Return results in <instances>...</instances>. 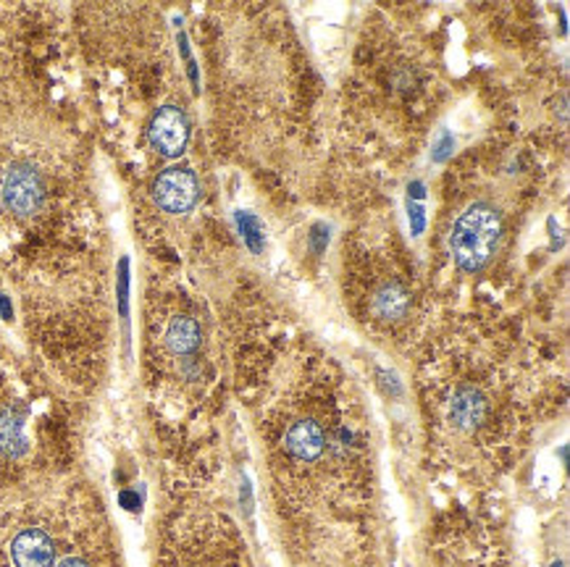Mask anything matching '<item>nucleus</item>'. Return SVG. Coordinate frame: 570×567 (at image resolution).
Listing matches in <instances>:
<instances>
[{
    "label": "nucleus",
    "instance_id": "f257e3e1",
    "mask_svg": "<svg viewBox=\"0 0 570 567\" xmlns=\"http://www.w3.org/2000/svg\"><path fill=\"white\" fill-rule=\"evenodd\" d=\"M502 237V216L500 210L487 206V202H473L463 216L458 218L452 229V256L455 263L465 273H479L494 258L497 245Z\"/></svg>",
    "mask_w": 570,
    "mask_h": 567
},
{
    "label": "nucleus",
    "instance_id": "f03ea898",
    "mask_svg": "<svg viewBox=\"0 0 570 567\" xmlns=\"http://www.w3.org/2000/svg\"><path fill=\"white\" fill-rule=\"evenodd\" d=\"M42 200H46V181H42L38 169L19 163L6 173L3 202L11 213L32 216L35 210H40Z\"/></svg>",
    "mask_w": 570,
    "mask_h": 567
},
{
    "label": "nucleus",
    "instance_id": "7ed1b4c3",
    "mask_svg": "<svg viewBox=\"0 0 570 567\" xmlns=\"http://www.w3.org/2000/svg\"><path fill=\"white\" fill-rule=\"evenodd\" d=\"M153 195H156V202L166 213H187L200 198V185H197L195 173L185 166H171L156 179Z\"/></svg>",
    "mask_w": 570,
    "mask_h": 567
},
{
    "label": "nucleus",
    "instance_id": "20e7f679",
    "mask_svg": "<svg viewBox=\"0 0 570 567\" xmlns=\"http://www.w3.org/2000/svg\"><path fill=\"white\" fill-rule=\"evenodd\" d=\"M9 557L11 567H56L61 559L53 536L46 528H21L13 536Z\"/></svg>",
    "mask_w": 570,
    "mask_h": 567
},
{
    "label": "nucleus",
    "instance_id": "39448f33",
    "mask_svg": "<svg viewBox=\"0 0 570 567\" xmlns=\"http://www.w3.org/2000/svg\"><path fill=\"white\" fill-rule=\"evenodd\" d=\"M189 140V123L187 116L177 106L158 108V113L150 121V142L160 156L174 158L187 148Z\"/></svg>",
    "mask_w": 570,
    "mask_h": 567
},
{
    "label": "nucleus",
    "instance_id": "423d86ee",
    "mask_svg": "<svg viewBox=\"0 0 570 567\" xmlns=\"http://www.w3.org/2000/svg\"><path fill=\"white\" fill-rule=\"evenodd\" d=\"M326 431L318 420L297 418L284 431V452L297 462H316L326 452Z\"/></svg>",
    "mask_w": 570,
    "mask_h": 567
},
{
    "label": "nucleus",
    "instance_id": "0eeeda50",
    "mask_svg": "<svg viewBox=\"0 0 570 567\" xmlns=\"http://www.w3.org/2000/svg\"><path fill=\"white\" fill-rule=\"evenodd\" d=\"M489 399L476 387H460L452 395L450 402V420L460 431H476V428L487 420Z\"/></svg>",
    "mask_w": 570,
    "mask_h": 567
},
{
    "label": "nucleus",
    "instance_id": "6e6552de",
    "mask_svg": "<svg viewBox=\"0 0 570 567\" xmlns=\"http://www.w3.org/2000/svg\"><path fill=\"white\" fill-rule=\"evenodd\" d=\"M411 310V292L400 281H386L374 295V312L382 321L397 324Z\"/></svg>",
    "mask_w": 570,
    "mask_h": 567
},
{
    "label": "nucleus",
    "instance_id": "1a4fd4ad",
    "mask_svg": "<svg viewBox=\"0 0 570 567\" xmlns=\"http://www.w3.org/2000/svg\"><path fill=\"white\" fill-rule=\"evenodd\" d=\"M166 345L174 355H193L200 347V326L195 318L179 316L166 329Z\"/></svg>",
    "mask_w": 570,
    "mask_h": 567
},
{
    "label": "nucleus",
    "instance_id": "9d476101",
    "mask_svg": "<svg viewBox=\"0 0 570 567\" xmlns=\"http://www.w3.org/2000/svg\"><path fill=\"white\" fill-rule=\"evenodd\" d=\"M0 449L6 455H19L24 449V436H21V416L17 410H6L0 416Z\"/></svg>",
    "mask_w": 570,
    "mask_h": 567
},
{
    "label": "nucleus",
    "instance_id": "9b49d317",
    "mask_svg": "<svg viewBox=\"0 0 570 567\" xmlns=\"http://www.w3.org/2000/svg\"><path fill=\"white\" fill-rule=\"evenodd\" d=\"M237 227L243 231V239L250 247L253 252H263V247H266V237H263V223L255 218L253 213H247V210H237Z\"/></svg>",
    "mask_w": 570,
    "mask_h": 567
},
{
    "label": "nucleus",
    "instance_id": "f8f14e48",
    "mask_svg": "<svg viewBox=\"0 0 570 567\" xmlns=\"http://www.w3.org/2000/svg\"><path fill=\"white\" fill-rule=\"evenodd\" d=\"M407 221H411L413 237H419L423 227H426V216H423V202L407 200Z\"/></svg>",
    "mask_w": 570,
    "mask_h": 567
},
{
    "label": "nucleus",
    "instance_id": "ddd939ff",
    "mask_svg": "<svg viewBox=\"0 0 570 567\" xmlns=\"http://www.w3.org/2000/svg\"><path fill=\"white\" fill-rule=\"evenodd\" d=\"M452 148H455V140H452V135L442 132L440 140H436V148H434V161L436 163L448 161V158L452 156Z\"/></svg>",
    "mask_w": 570,
    "mask_h": 567
},
{
    "label": "nucleus",
    "instance_id": "4468645a",
    "mask_svg": "<svg viewBox=\"0 0 570 567\" xmlns=\"http://www.w3.org/2000/svg\"><path fill=\"white\" fill-rule=\"evenodd\" d=\"M328 245V229L326 227H313V235H311V247L316 252H324Z\"/></svg>",
    "mask_w": 570,
    "mask_h": 567
},
{
    "label": "nucleus",
    "instance_id": "2eb2a0df",
    "mask_svg": "<svg viewBox=\"0 0 570 567\" xmlns=\"http://www.w3.org/2000/svg\"><path fill=\"white\" fill-rule=\"evenodd\" d=\"M0 310H3L6 318H11V308H9V300H6L3 295H0Z\"/></svg>",
    "mask_w": 570,
    "mask_h": 567
},
{
    "label": "nucleus",
    "instance_id": "dca6fc26",
    "mask_svg": "<svg viewBox=\"0 0 570 567\" xmlns=\"http://www.w3.org/2000/svg\"><path fill=\"white\" fill-rule=\"evenodd\" d=\"M195 567H239V565H195Z\"/></svg>",
    "mask_w": 570,
    "mask_h": 567
}]
</instances>
